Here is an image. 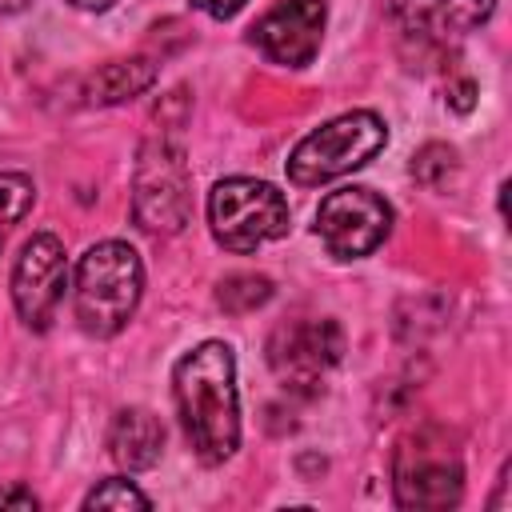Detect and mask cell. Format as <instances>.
Listing matches in <instances>:
<instances>
[{
    "label": "cell",
    "mask_w": 512,
    "mask_h": 512,
    "mask_svg": "<svg viewBox=\"0 0 512 512\" xmlns=\"http://www.w3.org/2000/svg\"><path fill=\"white\" fill-rule=\"evenodd\" d=\"M208 224L228 252H256L288 232V200L252 176H228L208 196Z\"/></svg>",
    "instance_id": "4"
},
{
    "label": "cell",
    "mask_w": 512,
    "mask_h": 512,
    "mask_svg": "<svg viewBox=\"0 0 512 512\" xmlns=\"http://www.w3.org/2000/svg\"><path fill=\"white\" fill-rule=\"evenodd\" d=\"M392 492L400 508H416V512H444L460 504L464 464L456 448L436 428H420L404 436L392 460Z\"/></svg>",
    "instance_id": "5"
},
{
    "label": "cell",
    "mask_w": 512,
    "mask_h": 512,
    "mask_svg": "<svg viewBox=\"0 0 512 512\" xmlns=\"http://www.w3.org/2000/svg\"><path fill=\"white\" fill-rule=\"evenodd\" d=\"M388 12L404 32L448 40L480 28L496 12V0H388Z\"/></svg>",
    "instance_id": "11"
},
{
    "label": "cell",
    "mask_w": 512,
    "mask_h": 512,
    "mask_svg": "<svg viewBox=\"0 0 512 512\" xmlns=\"http://www.w3.org/2000/svg\"><path fill=\"white\" fill-rule=\"evenodd\" d=\"M200 12H208L212 20H228V16H236L240 8H244V0H192Z\"/></svg>",
    "instance_id": "19"
},
{
    "label": "cell",
    "mask_w": 512,
    "mask_h": 512,
    "mask_svg": "<svg viewBox=\"0 0 512 512\" xmlns=\"http://www.w3.org/2000/svg\"><path fill=\"white\" fill-rule=\"evenodd\" d=\"M472 92H476V88H472V80H464V84L448 96V104H452L456 112H468V108H472Z\"/></svg>",
    "instance_id": "20"
},
{
    "label": "cell",
    "mask_w": 512,
    "mask_h": 512,
    "mask_svg": "<svg viewBox=\"0 0 512 512\" xmlns=\"http://www.w3.org/2000/svg\"><path fill=\"white\" fill-rule=\"evenodd\" d=\"M36 496L28 492V488H20V484H8V488H0V508H20V512H36Z\"/></svg>",
    "instance_id": "18"
},
{
    "label": "cell",
    "mask_w": 512,
    "mask_h": 512,
    "mask_svg": "<svg viewBox=\"0 0 512 512\" xmlns=\"http://www.w3.org/2000/svg\"><path fill=\"white\" fill-rule=\"evenodd\" d=\"M172 400L180 428L204 464H224L240 448L236 356L224 340H204L176 360Z\"/></svg>",
    "instance_id": "1"
},
{
    "label": "cell",
    "mask_w": 512,
    "mask_h": 512,
    "mask_svg": "<svg viewBox=\"0 0 512 512\" xmlns=\"http://www.w3.org/2000/svg\"><path fill=\"white\" fill-rule=\"evenodd\" d=\"M32 200H36V184L24 172H0V248L8 232L28 216Z\"/></svg>",
    "instance_id": "15"
},
{
    "label": "cell",
    "mask_w": 512,
    "mask_h": 512,
    "mask_svg": "<svg viewBox=\"0 0 512 512\" xmlns=\"http://www.w3.org/2000/svg\"><path fill=\"white\" fill-rule=\"evenodd\" d=\"M68 4H76V8H84V12H104V8H112L116 0H68Z\"/></svg>",
    "instance_id": "21"
},
{
    "label": "cell",
    "mask_w": 512,
    "mask_h": 512,
    "mask_svg": "<svg viewBox=\"0 0 512 512\" xmlns=\"http://www.w3.org/2000/svg\"><path fill=\"white\" fill-rule=\"evenodd\" d=\"M152 80H156L152 60H144V56L112 60V64H104V68L88 80V96H92L96 104H120V100H132V96H140L144 88H152Z\"/></svg>",
    "instance_id": "13"
},
{
    "label": "cell",
    "mask_w": 512,
    "mask_h": 512,
    "mask_svg": "<svg viewBox=\"0 0 512 512\" xmlns=\"http://www.w3.org/2000/svg\"><path fill=\"white\" fill-rule=\"evenodd\" d=\"M392 232V208L372 188H336L316 208V236L340 260H360Z\"/></svg>",
    "instance_id": "7"
},
{
    "label": "cell",
    "mask_w": 512,
    "mask_h": 512,
    "mask_svg": "<svg viewBox=\"0 0 512 512\" xmlns=\"http://www.w3.org/2000/svg\"><path fill=\"white\" fill-rule=\"evenodd\" d=\"M164 452V424L148 408H120L108 428V456L124 472H144Z\"/></svg>",
    "instance_id": "12"
},
{
    "label": "cell",
    "mask_w": 512,
    "mask_h": 512,
    "mask_svg": "<svg viewBox=\"0 0 512 512\" xmlns=\"http://www.w3.org/2000/svg\"><path fill=\"white\" fill-rule=\"evenodd\" d=\"M344 352V332L336 320H304L280 324L268 340V364L292 392H316L328 368Z\"/></svg>",
    "instance_id": "9"
},
{
    "label": "cell",
    "mask_w": 512,
    "mask_h": 512,
    "mask_svg": "<svg viewBox=\"0 0 512 512\" xmlns=\"http://www.w3.org/2000/svg\"><path fill=\"white\" fill-rule=\"evenodd\" d=\"M140 292H144V264L132 244L100 240L80 256L72 304L88 336H100V340L116 336L132 320Z\"/></svg>",
    "instance_id": "2"
},
{
    "label": "cell",
    "mask_w": 512,
    "mask_h": 512,
    "mask_svg": "<svg viewBox=\"0 0 512 512\" xmlns=\"http://www.w3.org/2000/svg\"><path fill=\"white\" fill-rule=\"evenodd\" d=\"M84 508H152V500L124 476H112V480H100L88 496H84Z\"/></svg>",
    "instance_id": "16"
},
{
    "label": "cell",
    "mask_w": 512,
    "mask_h": 512,
    "mask_svg": "<svg viewBox=\"0 0 512 512\" xmlns=\"http://www.w3.org/2000/svg\"><path fill=\"white\" fill-rule=\"evenodd\" d=\"M328 8L324 0H280L272 12H264L252 28V44L284 68H304L320 52Z\"/></svg>",
    "instance_id": "10"
},
{
    "label": "cell",
    "mask_w": 512,
    "mask_h": 512,
    "mask_svg": "<svg viewBox=\"0 0 512 512\" xmlns=\"http://www.w3.org/2000/svg\"><path fill=\"white\" fill-rule=\"evenodd\" d=\"M68 288V252L52 232H36L12 268V304L20 320L36 332H44L64 300Z\"/></svg>",
    "instance_id": "8"
},
{
    "label": "cell",
    "mask_w": 512,
    "mask_h": 512,
    "mask_svg": "<svg viewBox=\"0 0 512 512\" xmlns=\"http://www.w3.org/2000/svg\"><path fill=\"white\" fill-rule=\"evenodd\" d=\"M452 172H456V152H452L448 144H428V148H420L416 160H412V176H416L420 184H428V188H440Z\"/></svg>",
    "instance_id": "17"
},
{
    "label": "cell",
    "mask_w": 512,
    "mask_h": 512,
    "mask_svg": "<svg viewBox=\"0 0 512 512\" xmlns=\"http://www.w3.org/2000/svg\"><path fill=\"white\" fill-rule=\"evenodd\" d=\"M388 140V128L376 112H344L328 124H320L316 132H308L292 156H288V180L300 188L336 180L352 168H364Z\"/></svg>",
    "instance_id": "3"
},
{
    "label": "cell",
    "mask_w": 512,
    "mask_h": 512,
    "mask_svg": "<svg viewBox=\"0 0 512 512\" xmlns=\"http://www.w3.org/2000/svg\"><path fill=\"white\" fill-rule=\"evenodd\" d=\"M192 212V172L180 144L152 136L136 156L132 176V216L144 232H180Z\"/></svg>",
    "instance_id": "6"
},
{
    "label": "cell",
    "mask_w": 512,
    "mask_h": 512,
    "mask_svg": "<svg viewBox=\"0 0 512 512\" xmlns=\"http://www.w3.org/2000/svg\"><path fill=\"white\" fill-rule=\"evenodd\" d=\"M268 296H272V280L268 276H256V272H232L216 288V304L224 312H232V316L256 312L260 304H268Z\"/></svg>",
    "instance_id": "14"
},
{
    "label": "cell",
    "mask_w": 512,
    "mask_h": 512,
    "mask_svg": "<svg viewBox=\"0 0 512 512\" xmlns=\"http://www.w3.org/2000/svg\"><path fill=\"white\" fill-rule=\"evenodd\" d=\"M32 0H0V12H24Z\"/></svg>",
    "instance_id": "22"
}]
</instances>
